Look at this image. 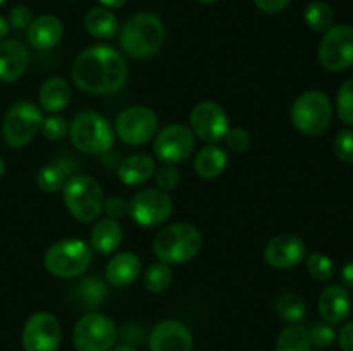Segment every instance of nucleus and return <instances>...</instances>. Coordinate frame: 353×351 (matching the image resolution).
Wrapping results in <instances>:
<instances>
[{
  "mask_svg": "<svg viewBox=\"0 0 353 351\" xmlns=\"http://www.w3.org/2000/svg\"><path fill=\"white\" fill-rule=\"evenodd\" d=\"M74 85L90 95H112L128 81V64L121 52L109 45H95L83 50L71 67Z\"/></svg>",
  "mask_w": 353,
  "mask_h": 351,
  "instance_id": "1",
  "label": "nucleus"
},
{
  "mask_svg": "<svg viewBox=\"0 0 353 351\" xmlns=\"http://www.w3.org/2000/svg\"><path fill=\"white\" fill-rule=\"evenodd\" d=\"M165 30L161 17L140 12L130 17L121 28V48L133 58H147L157 54L164 45Z\"/></svg>",
  "mask_w": 353,
  "mask_h": 351,
  "instance_id": "2",
  "label": "nucleus"
},
{
  "mask_svg": "<svg viewBox=\"0 0 353 351\" xmlns=\"http://www.w3.org/2000/svg\"><path fill=\"white\" fill-rule=\"evenodd\" d=\"M203 246L202 233L193 224L176 222L165 226L154 237L155 257L165 264H186L200 253Z\"/></svg>",
  "mask_w": 353,
  "mask_h": 351,
  "instance_id": "3",
  "label": "nucleus"
},
{
  "mask_svg": "<svg viewBox=\"0 0 353 351\" xmlns=\"http://www.w3.org/2000/svg\"><path fill=\"white\" fill-rule=\"evenodd\" d=\"M69 138L74 148L86 155H103L114 145L112 127L102 114L93 110L76 114L69 124Z\"/></svg>",
  "mask_w": 353,
  "mask_h": 351,
  "instance_id": "4",
  "label": "nucleus"
},
{
  "mask_svg": "<svg viewBox=\"0 0 353 351\" xmlns=\"http://www.w3.org/2000/svg\"><path fill=\"white\" fill-rule=\"evenodd\" d=\"M65 209L79 222H93L103 212L102 188L93 178L86 174H76L68 179L62 188Z\"/></svg>",
  "mask_w": 353,
  "mask_h": 351,
  "instance_id": "5",
  "label": "nucleus"
},
{
  "mask_svg": "<svg viewBox=\"0 0 353 351\" xmlns=\"http://www.w3.org/2000/svg\"><path fill=\"white\" fill-rule=\"evenodd\" d=\"M93 262V250L81 240H61L47 250L43 264L47 272L61 279H74L85 274Z\"/></svg>",
  "mask_w": 353,
  "mask_h": 351,
  "instance_id": "6",
  "label": "nucleus"
},
{
  "mask_svg": "<svg viewBox=\"0 0 353 351\" xmlns=\"http://www.w3.org/2000/svg\"><path fill=\"white\" fill-rule=\"evenodd\" d=\"M333 105L330 96L321 89H309L295 100L292 107V123L305 136H319L330 127Z\"/></svg>",
  "mask_w": 353,
  "mask_h": 351,
  "instance_id": "7",
  "label": "nucleus"
},
{
  "mask_svg": "<svg viewBox=\"0 0 353 351\" xmlns=\"http://www.w3.org/2000/svg\"><path fill=\"white\" fill-rule=\"evenodd\" d=\"M41 124H43V114L38 105L26 100L16 102L3 117V141L12 148L26 147L30 141H33L38 131H41Z\"/></svg>",
  "mask_w": 353,
  "mask_h": 351,
  "instance_id": "8",
  "label": "nucleus"
},
{
  "mask_svg": "<svg viewBox=\"0 0 353 351\" xmlns=\"http://www.w3.org/2000/svg\"><path fill=\"white\" fill-rule=\"evenodd\" d=\"M116 323L102 313H86L76 322L72 330L76 351H110L116 346Z\"/></svg>",
  "mask_w": 353,
  "mask_h": 351,
  "instance_id": "9",
  "label": "nucleus"
},
{
  "mask_svg": "<svg viewBox=\"0 0 353 351\" xmlns=\"http://www.w3.org/2000/svg\"><path fill=\"white\" fill-rule=\"evenodd\" d=\"M159 131V117L152 109L143 105L128 107L117 116L114 134L124 145L141 147L148 143Z\"/></svg>",
  "mask_w": 353,
  "mask_h": 351,
  "instance_id": "10",
  "label": "nucleus"
},
{
  "mask_svg": "<svg viewBox=\"0 0 353 351\" xmlns=\"http://www.w3.org/2000/svg\"><path fill=\"white\" fill-rule=\"evenodd\" d=\"M317 57L327 71L341 72L350 69L353 65V28L348 24L331 26L321 40Z\"/></svg>",
  "mask_w": 353,
  "mask_h": 351,
  "instance_id": "11",
  "label": "nucleus"
},
{
  "mask_svg": "<svg viewBox=\"0 0 353 351\" xmlns=\"http://www.w3.org/2000/svg\"><path fill=\"white\" fill-rule=\"evenodd\" d=\"M172 198L159 188L140 189L130 200V217L143 227L161 226L171 217Z\"/></svg>",
  "mask_w": 353,
  "mask_h": 351,
  "instance_id": "12",
  "label": "nucleus"
},
{
  "mask_svg": "<svg viewBox=\"0 0 353 351\" xmlns=\"http://www.w3.org/2000/svg\"><path fill=\"white\" fill-rule=\"evenodd\" d=\"M195 134L185 124H169L155 134L154 153L162 164H181L192 155Z\"/></svg>",
  "mask_w": 353,
  "mask_h": 351,
  "instance_id": "13",
  "label": "nucleus"
},
{
  "mask_svg": "<svg viewBox=\"0 0 353 351\" xmlns=\"http://www.w3.org/2000/svg\"><path fill=\"white\" fill-rule=\"evenodd\" d=\"M190 129L195 138L205 143H219L230 129V117L217 102L203 100L196 103L190 114Z\"/></svg>",
  "mask_w": 353,
  "mask_h": 351,
  "instance_id": "14",
  "label": "nucleus"
},
{
  "mask_svg": "<svg viewBox=\"0 0 353 351\" xmlns=\"http://www.w3.org/2000/svg\"><path fill=\"white\" fill-rule=\"evenodd\" d=\"M61 341V323L52 313L37 312L24 323L21 336L24 351H57Z\"/></svg>",
  "mask_w": 353,
  "mask_h": 351,
  "instance_id": "15",
  "label": "nucleus"
},
{
  "mask_svg": "<svg viewBox=\"0 0 353 351\" xmlns=\"http://www.w3.org/2000/svg\"><path fill=\"white\" fill-rule=\"evenodd\" d=\"M264 258L269 267L278 270L293 268L305 258V243L295 234H278L265 244Z\"/></svg>",
  "mask_w": 353,
  "mask_h": 351,
  "instance_id": "16",
  "label": "nucleus"
},
{
  "mask_svg": "<svg viewBox=\"0 0 353 351\" xmlns=\"http://www.w3.org/2000/svg\"><path fill=\"white\" fill-rule=\"evenodd\" d=\"M150 351H192V330L179 320H164L152 329L148 336Z\"/></svg>",
  "mask_w": 353,
  "mask_h": 351,
  "instance_id": "17",
  "label": "nucleus"
},
{
  "mask_svg": "<svg viewBox=\"0 0 353 351\" xmlns=\"http://www.w3.org/2000/svg\"><path fill=\"white\" fill-rule=\"evenodd\" d=\"M30 52L19 40L0 41V83H16L28 71Z\"/></svg>",
  "mask_w": 353,
  "mask_h": 351,
  "instance_id": "18",
  "label": "nucleus"
},
{
  "mask_svg": "<svg viewBox=\"0 0 353 351\" xmlns=\"http://www.w3.org/2000/svg\"><path fill=\"white\" fill-rule=\"evenodd\" d=\"M62 36H64V26H62L61 19L50 14L37 17L30 28L26 30L28 43L34 48V50L47 52L52 50L61 43Z\"/></svg>",
  "mask_w": 353,
  "mask_h": 351,
  "instance_id": "19",
  "label": "nucleus"
},
{
  "mask_svg": "<svg viewBox=\"0 0 353 351\" xmlns=\"http://www.w3.org/2000/svg\"><path fill=\"white\" fill-rule=\"evenodd\" d=\"M352 310V298L343 286H327L319 296V313L326 323H341Z\"/></svg>",
  "mask_w": 353,
  "mask_h": 351,
  "instance_id": "20",
  "label": "nucleus"
},
{
  "mask_svg": "<svg viewBox=\"0 0 353 351\" xmlns=\"http://www.w3.org/2000/svg\"><path fill=\"white\" fill-rule=\"evenodd\" d=\"M141 274V260L138 255L131 251H123L117 253L109 260L105 267V277L110 286L116 288H126L133 284Z\"/></svg>",
  "mask_w": 353,
  "mask_h": 351,
  "instance_id": "21",
  "label": "nucleus"
},
{
  "mask_svg": "<svg viewBox=\"0 0 353 351\" xmlns=\"http://www.w3.org/2000/svg\"><path fill=\"white\" fill-rule=\"evenodd\" d=\"M38 102L41 109L47 112H62L71 102V86L64 78H59V76L45 79L38 92Z\"/></svg>",
  "mask_w": 353,
  "mask_h": 351,
  "instance_id": "22",
  "label": "nucleus"
},
{
  "mask_svg": "<svg viewBox=\"0 0 353 351\" xmlns=\"http://www.w3.org/2000/svg\"><path fill=\"white\" fill-rule=\"evenodd\" d=\"M123 226L114 219H102L95 224L90 234V246L100 255H109L123 243Z\"/></svg>",
  "mask_w": 353,
  "mask_h": 351,
  "instance_id": "23",
  "label": "nucleus"
},
{
  "mask_svg": "<svg viewBox=\"0 0 353 351\" xmlns=\"http://www.w3.org/2000/svg\"><path fill=\"white\" fill-rule=\"evenodd\" d=\"M155 174V162L148 155L137 153L130 155L121 162L117 169V176L126 186H141L154 178Z\"/></svg>",
  "mask_w": 353,
  "mask_h": 351,
  "instance_id": "24",
  "label": "nucleus"
},
{
  "mask_svg": "<svg viewBox=\"0 0 353 351\" xmlns=\"http://www.w3.org/2000/svg\"><path fill=\"white\" fill-rule=\"evenodd\" d=\"M228 167V153L219 148L217 145H209L203 147L202 150L196 153L195 160H193V169H195L196 176L202 179H216L226 171Z\"/></svg>",
  "mask_w": 353,
  "mask_h": 351,
  "instance_id": "25",
  "label": "nucleus"
},
{
  "mask_svg": "<svg viewBox=\"0 0 353 351\" xmlns=\"http://www.w3.org/2000/svg\"><path fill=\"white\" fill-rule=\"evenodd\" d=\"M85 28L93 38H99V40H110L121 30L117 17L105 7L90 9L85 16Z\"/></svg>",
  "mask_w": 353,
  "mask_h": 351,
  "instance_id": "26",
  "label": "nucleus"
},
{
  "mask_svg": "<svg viewBox=\"0 0 353 351\" xmlns=\"http://www.w3.org/2000/svg\"><path fill=\"white\" fill-rule=\"evenodd\" d=\"M72 172H74V165L59 158V160L43 165V167L38 171L37 182L38 186L47 193L62 191V188H64V184L68 182V179L71 178Z\"/></svg>",
  "mask_w": 353,
  "mask_h": 351,
  "instance_id": "27",
  "label": "nucleus"
},
{
  "mask_svg": "<svg viewBox=\"0 0 353 351\" xmlns=\"http://www.w3.org/2000/svg\"><path fill=\"white\" fill-rule=\"evenodd\" d=\"M274 310L278 313V317L285 322L296 323L300 320L305 319L307 315V305L302 299V296H299L296 292L285 291L276 298L274 301Z\"/></svg>",
  "mask_w": 353,
  "mask_h": 351,
  "instance_id": "28",
  "label": "nucleus"
},
{
  "mask_svg": "<svg viewBox=\"0 0 353 351\" xmlns=\"http://www.w3.org/2000/svg\"><path fill=\"white\" fill-rule=\"evenodd\" d=\"M312 348L309 330L296 323L285 327L276 341V351H312Z\"/></svg>",
  "mask_w": 353,
  "mask_h": 351,
  "instance_id": "29",
  "label": "nucleus"
},
{
  "mask_svg": "<svg viewBox=\"0 0 353 351\" xmlns=\"http://www.w3.org/2000/svg\"><path fill=\"white\" fill-rule=\"evenodd\" d=\"M305 23L307 26L312 31H317V33H326L334 23V12L331 9L330 3L323 2V0H314L307 6L305 14Z\"/></svg>",
  "mask_w": 353,
  "mask_h": 351,
  "instance_id": "30",
  "label": "nucleus"
},
{
  "mask_svg": "<svg viewBox=\"0 0 353 351\" xmlns=\"http://www.w3.org/2000/svg\"><path fill=\"white\" fill-rule=\"evenodd\" d=\"M143 284L150 292H164L172 284V270L165 262H155L143 272Z\"/></svg>",
  "mask_w": 353,
  "mask_h": 351,
  "instance_id": "31",
  "label": "nucleus"
},
{
  "mask_svg": "<svg viewBox=\"0 0 353 351\" xmlns=\"http://www.w3.org/2000/svg\"><path fill=\"white\" fill-rule=\"evenodd\" d=\"M79 296H81L83 305L86 306H97L107 298V284L100 277L93 275V277L85 279L78 288Z\"/></svg>",
  "mask_w": 353,
  "mask_h": 351,
  "instance_id": "32",
  "label": "nucleus"
},
{
  "mask_svg": "<svg viewBox=\"0 0 353 351\" xmlns=\"http://www.w3.org/2000/svg\"><path fill=\"white\" fill-rule=\"evenodd\" d=\"M307 270L316 281L326 282L334 275V264L327 255L312 253L307 258Z\"/></svg>",
  "mask_w": 353,
  "mask_h": 351,
  "instance_id": "33",
  "label": "nucleus"
},
{
  "mask_svg": "<svg viewBox=\"0 0 353 351\" xmlns=\"http://www.w3.org/2000/svg\"><path fill=\"white\" fill-rule=\"evenodd\" d=\"M336 110L345 124L353 126V78L347 79L338 89Z\"/></svg>",
  "mask_w": 353,
  "mask_h": 351,
  "instance_id": "34",
  "label": "nucleus"
},
{
  "mask_svg": "<svg viewBox=\"0 0 353 351\" xmlns=\"http://www.w3.org/2000/svg\"><path fill=\"white\" fill-rule=\"evenodd\" d=\"M41 133L50 141H62L69 134V124L61 116H48L41 124Z\"/></svg>",
  "mask_w": 353,
  "mask_h": 351,
  "instance_id": "35",
  "label": "nucleus"
},
{
  "mask_svg": "<svg viewBox=\"0 0 353 351\" xmlns=\"http://www.w3.org/2000/svg\"><path fill=\"white\" fill-rule=\"evenodd\" d=\"M333 148L336 157L341 162L353 164V131L341 129L333 141Z\"/></svg>",
  "mask_w": 353,
  "mask_h": 351,
  "instance_id": "36",
  "label": "nucleus"
},
{
  "mask_svg": "<svg viewBox=\"0 0 353 351\" xmlns=\"http://www.w3.org/2000/svg\"><path fill=\"white\" fill-rule=\"evenodd\" d=\"M224 141H226L228 148L231 151H236V153H241V151H247L252 145V136L247 129L243 127H230L224 136Z\"/></svg>",
  "mask_w": 353,
  "mask_h": 351,
  "instance_id": "37",
  "label": "nucleus"
},
{
  "mask_svg": "<svg viewBox=\"0 0 353 351\" xmlns=\"http://www.w3.org/2000/svg\"><path fill=\"white\" fill-rule=\"evenodd\" d=\"M155 182H157V188L162 191L169 193L172 189H176L179 182V172L174 165L164 164L161 169H155Z\"/></svg>",
  "mask_w": 353,
  "mask_h": 351,
  "instance_id": "38",
  "label": "nucleus"
},
{
  "mask_svg": "<svg viewBox=\"0 0 353 351\" xmlns=\"http://www.w3.org/2000/svg\"><path fill=\"white\" fill-rule=\"evenodd\" d=\"M309 334L310 341H312V346L319 348V350H327L334 343V330L327 323H316L309 330Z\"/></svg>",
  "mask_w": 353,
  "mask_h": 351,
  "instance_id": "39",
  "label": "nucleus"
},
{
  "mask_svg": "<svg viewBox=\"0 0 353 351\" xmlns=\"http://www.w3.org/2000/svg\"><path fill=\"white\" fill-rule=\"evenodd\" d=\"M103 212L109 215V219H123V217L130 215V202H126L121 196H109L103 202Z\"/></svg>",
  "mask_w": 353,
  "mask_h": 351,
  "instance_id": "40",
  "label": "nucleus"
},
{
  "mask_svg": "<svg viewBox=\"0 0 353 351\" xmlns=\"http://www.w3.org/2000/svg\"><path fill=\"white\" fill-rule=\"evenodd\" d=\"M9 24L17 31H23L30 28V24L33 23V14H31L30 7L26 6H16L10 9L9 12Z\"/></svg>",
  "mask_w": 353,
  "mask_h": 351,
  "instance_id": "41",
  "label": "nucleus"
},
{
  "mask_svg": "<svg viewBox=\"0 0 353 351\" xmlns=\"http://www.w3.org/2000/svg\"><path fill=\"white\" fill-rule=\"evenodd\" d=\"M255 6L265 14H278L290 6V0H254Z\"/></svg>",
  "mask_w": 353,
  "mask_h": 351,
  "instance_id": "42",
  "label": "nucleus"
},
{
  "mask_svg": "<svg viewBox=\"0 0 353 351\" xmlns=\"http://www.w3.org/2000/svg\"><path fill=\"white\" fill-rule=\"evenodd\" d=\"M338 343L343 351H353V320L345 323L338 334Z\"/></svg>",
  "mask_w": 353,
  "mask_h": 351,
  "instance_id": "43",
  "label": "nucleus"
},
{
  "mask_svg": "<svg viewBox=\"0 0 353 351\" xmlns=\"http://www.w3.org/2000/svg\"><path fill=\"white\" fill-rule=\"evenodd\" d=\"M341 284L347 289L353 288V260L348 262L343 270H341Z\"/></svg>",
  "mask_w": 353,
  "mask_h": 351,
  "instance_id": "44",
  "label": "nucleus"
},
{
  "mask_svg": "<svg viewBox=\"0 0 353 351\" xmlns=\"http://www.w3.org/2000/svg\"><path fill=\"white\" fill-rule=\"evenodd\" d=\"M10 31V24L9 21L6 19V17L0 16V41H3L7 38V34H9Z\"/></svg>",
  "mask_w": 353,
  "mask_h": 351,
  "instance_id": "45",
  "label": "nucleus"
},
{
  "mask_svg": "<svg viewBox=\"0 0 353 351\" xmlns=\"http://www.w3.org/2000/svg\"><path fill=\"white\" fill-rule=\"evenodd\" d=\"M105 9H117V7H123L126 3V0H99Z\"/></svg>",
  "mask_w": 353,
  "mask_h": 351,
  "instance_id": "46",
  "label": "nucleus"
},
{
  "mask_svg": "<svg viewBox=\"0 0 353 351\" xmlns=\"http://www.w3.org/2000/svg\"><path fill=\"white\" fill-rule=\"evenodd\" d=\"M110 351H138V350L134 346H131V344H117V346H114Z\"/></svg>",
  "mask_w": 353,
  "mask_h": 351,
  "instance_id": "47",
  "label": "nucleus"
},
{
  "mask_svg": "<svg viewBox=\"0 0 353 351\" xmlns=\"http://www.w3.org/2000/svg\"><path fill=\"white\" fill-rule=\"evenodd\" d=\"M196 2H200V3H214V2H217V0H196Z\"/></svg>",
  "mask_w": 353,
  "mask_h": 351,
  "instance_id": "48",
  "label": "nucleus"
},
{
  "mask_svg": "<svg viewBox=\"0 0 353 351\" xmlns=\"http://www.w3.org/2000/svg\"><path fill=\"white\" fill-rule=\"evenodd\" d=\"M3 174V160H2V157H0V176Z\"/></svg>",
  "mask_w": 353,
  "mask_h": 351,
  "instance_id": "49",
  "label": "nucleus"
},
{
  "mask_svg": "<svg viewBox=\"0 0 353 351\" xmlns=\"http://www.w3.org/2000/svg\"><path fill=\"white\" fill-rule=\"evenodd\" d=\"M3 2H6V0H0V7H2V6H3Z\"/></svg>",
  "mask_w": 353,
  "mask_h": 351,
  "instance_id": "50",
  "label": "nucleus"
}]
</instances>
